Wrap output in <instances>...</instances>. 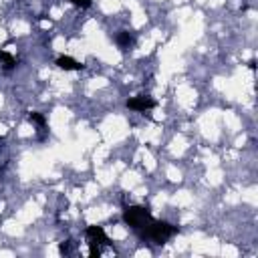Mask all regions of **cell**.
I'll return each mask as SVG.
<instances>
[{
  "instance_id": "obj_1",
  "label": "cell",
  "mask_w": 258,
  "mask_h": 258,
  "mask_svg": "<svg viewBox=\"0 0 258 258\" xmlns=\"http://www.w3.org/2000/svg\"><path fill=\"white\" fill-rule=\"evenodd\" d=\"M179 228L177 226H171L167 222H159V220H151L145 228L139 230V234L147 240H153L155 244H163L165 240H169L173 234H177Z\"/></svg>"
},
{
  "instance_id": "obj_2",
  "label": "cell",
  "mask_w": 258,
  "mask_h": 258,
  "mask_svg": "<svg viewBox=\"0 0 258 258\" xmlns=\"http://www.w3.org/2000/svg\"><path fill=\"white\" fill-rule=\"evenodd\" d=\"M123 220H125L133 230H141V228H145L153 218H151V214H149L147 208H143V206H129V208L123 210Z\"/></svg>"
},
{
  "instance_id": "obj_3",
  "label": "cell",
  "mask_w": 258,
  "mask_h": 258,
  "mask_svg": "<svg viewBox=\"0 0 258 258\" xmlns=\"http://www.w3.org/2000/svg\"><path fill=\"white\" fill-rule=\"evenodd\" d=\"M87 240H89V254L91 256H99L101 246L109 244V238L101 226H89L87 228Z\"/></svg>"
},
{
  "instance_id": "obj_4",
  "label": "cell",
  "mask_w": 258,
  "mask_h": 258,
  "mask_svg": "<svg viewBox=\"0 0 258 258\" xmlns=\"http://www.w3.org/2000/svg\"><path fill=\"white\" fill-rule=\"evenodd\" d=\"M127 107L133 109V111H149L155 107V101L149 97V95H139V97H133L127 101Z\"/></svg>"
},
{
  "instance_id": "obj_5",
  "label": "cell",
  "mask_w": 258,
  "mask_h": 258,
  "mask_svg": "<svg viewBox=\"0 0 258 258\" xmlns=\"http://www.w3.org/2000/svg\"><path fill=\"white\" fill-rule=\"evenodd\" d=\"M56 64H58L62 71H81V69H83V64L77 62V60L71 58V56H60V58H56Z\"/></svg>"
},
{
  "instance_id": "obj_6",
  "label": "cell",
  "mask_w": 258,
  "mask_h": 258,
  "mask_svg": "<svg viewBox=\"0 0 258 258\" xmlns=\"http://www.w3.org/2000/svg\"><path fill=\"white\" fill-rule=\"evenodd\" d=\"M117 44H119L121 50H129L133 46V36L129 32H119L117 34Z\"/></svg>"
},
{
  "instance_id": "obj_7",
  "label": "cell",
  "mask_w": 258,
  "mask_h": 258,
  "mask_svg": "<svg viewBox=\"0 0 258 258\" xmlns=\"http://www.w3.org/2000/svg\"><path fill=\"white\" fill-rule=\"evenodd\" d=\"M0 64H2V67H6V69H12V67L16 64V58H14L10 52L0 50Z\"/></svg>"
},
{
  "instance_id": "obj_8",
  "label": "cell",
  "mask_w": 258,
  "mask_h": 258,
  "mask_svg": "<svg viewBox=\"0 0 258 258\" xmlns=\"http://www.w3.org/2000/svg\"><path fill=\"white\" fill-rule=\"evenodd\" d=\"M28 119H30V121H34V123H38L40 127H44V123H46V119H44L40 113H30V115H28Z\"/></svg>"
},
{
  "instance_id": "obj_9",
  "label": "cell",
  "mask_w": 258,
  "mask_h": 258,
  "mask_svg": "<svg viewBox=\"0 0 258 258\" xmlns=\"http://www.w3.org/2000/svg\"><path fill=\"white\" fill-rule=\"evenodd\" d=\"M75 6H79V8H89L91 6V0H71Z\"/></svg>"
}]
</instances>
